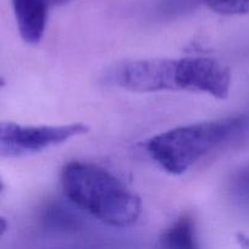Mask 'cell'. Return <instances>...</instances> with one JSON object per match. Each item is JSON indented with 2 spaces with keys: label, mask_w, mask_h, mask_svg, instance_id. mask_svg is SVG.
<instances>
[{
  "label": "cell",
  "mask_w": 249,
  "mask_h": 249,
  "mask_svg": "<svg viewBox=\"0 0 249 249\" xmlns=\"http://www.w3.org/2000/svg\"><path fill=\"white\" fill-rule=\"evenodd\" d=\"M105 82L134 92L195 91L226 99L231 72L209 56L145 58L119 63L105 74Z\"/></svg>",
  "instance_id": "obj_1"
},
{
  "label": "cell",
  "mask_w": 249,
  "mask_h": 249,
  "mask_svg": "<svg viewBox=\"0 0 249 249\" xmlns=\"http://www.w3.org/2000/svg\"><path fill=\"white\" fill-rule=\"evenodd\" d=\"M61 187L73 206L112 228H131L141 216V198L98 164L68 162L61 170Z\"/></svg>",
  "instance_id": "obj_2"
},
{
  "label": "cell",
  "mask_w": 249,
  "mask_h": 249,
  "mask_svg": "<svg viewBox=\"0 0 249 249\" xmlns=\"http://www.w3.org/2000/svg\"><path fill=\"white\" fill-rule=\"evenodd\" d=\"M249 125L244 114L177 126L145 142L149 157L166 173L181 175L200 158L238 138Z\"/></svg>",
  "instance_id": "obj_3"
},
{
  "label": "cell",
  "mask_w": 249,
  "mask_h": 249,
  "mask_svg": "<svg viewBox=\"0 0 249 249\" xmlns=\"http://www.w3.org/2000/svg\"><path fill=\"white\" fill-rule=\"evenodd\" d=\"M83 123L65 125H21L0 122V157H23L34 155L76 136L87 134Z\"/></svg>",
  "instance_id": "obj_4"
},
{
  "label": "cell",
  "mask_w": 249,
  "mask_h": 249,
  "mask_svg": "<svg viewBox=\"0 0 249 249\" xmlns=\"http://www.w3.org/2000/svg\"><path fill=\"white\" fill-rule=\"evenodd\" d=\"M20 36L27 44L42 40L48 21L49 0H11Z\"/></svg>",
  "instance_id": "obj_5"
},
{
  "label": "cell",
  "mask_w": 249,
  "mask_h": 249,
  "mask_svg": "<svg viewBox=\"0 0 249 249\" xmlns=\"http://www.w3.org/2000/svg\"><path fill=\"white\" fill-rule=\"evenodd\" d=\"M164 247L171 249H193L198 247L194 220L188 214L181 215L171 224L160 237Z\"/></svg>",
  "instance_id": "obj_6"
},
{
  "label": "cell",
  "mask_w": 249,
  "mask_h": 249,
  "mask_svg": "<svg viewBox=\"0 0 249 249\" xmlns=\"http://www.w3.org/2000/svg\"><path fill=\"white\" fill-rule=\"evenodd\" d=\"M43 221L56 230H77L81 226L80 219L76 214L60 203H51L44 209Z\"/></svg>",
  "instance_id": "obj_7"
},
{
  "label": "cell",
  "mask_w": 249,
  "mask_h": 249,
  "mask_svg": "<svg viewBox=\"0 0 249 249\" xmlns=\"http://www.w3.org/2000/svg\"><path fill=\"white\" fill-rule=\"evenodd\" d=\"M229 192L239 207L249 211V164L232 177Z\"/></svg>",
  "instance_id": "obj_8"
},
{
  "label": "cell",
  "mask_w": 249,
  "mask_h": 249,
  "mask_svg": "<svg viewBox=\"0 0 249 249\" xmlns=\"http://www.w3.org/2000/svg\"><path fill=\"white\" fill-rule=\"evenodd\" d=\"M212 11L222 15H249V0H205Z\"/></svg>",
  "instance_id": "obj_9"
},
{
  "label": "cell",
  "mask_w": 249,
  "mask_h": 249,
  "mask_svg": "<svg viewBox=\"0 0 249 249\" xmlns=\"http://www.w3.org/2000/svg\"><path fill=\"white\" fill-rule=\"evenodd\" d=\"M202 4H205V0H164L160 5V14L168 17L180 16Z\"/></svg>",
  "instance_id": "obj_10"
},
{
  "label": "cell",
  "mask_w": 249,
  "mask_h": 249,
  "mask_svg": "<svg viewBox=\"0 0 249 249\" xmlns=\"http://www.w3.org/2000/svg\"><path fill=\"white\" fill-rule=\"evenodd\" d=\"M7 230V221L5 218H1L0 216V237H1L2 235H4L5 232H6Z\"/></svg>",
  "instance_id": "obj_11"
},
{
  "label": "cell",
  "mask_w": 249,
  "mask_h": 249,
  "mask_svg": "<svg viewBox=\"0 0 249 249\" xmlns=\"http://www.w3.org/2000/svg\"><path fill=\"white\" fill-rule=\"evenodd\" d=\"M71 0H49V4L50 5H56V6H60V5H65L67 2H70Z\"/></svg>",
  "instance_id": "obj_12"
},
{
  "label": "cell",
  "mask_w": 249,
  "mask_h": 249,
  "mask_svg": "<svg viewBox=\"0 0 249 249\" xmlns=\"http://www.w3.org/2000/svg\"><path fill=\"white\" fill-rule=\"evenodd\" d=\"M4 84H5V80L2 79L1 77H0V87H2V85H4Z\"/></svg>",
  "instance_id": "obj_13"
},
{
  "label": "cell",
  "mask_w": 249,
  "mask_h": 249,
  "mask_svg": "<svg viewBox=\"0 0 249 249\" xmlns=\"http://www.w3.org/2000/svg\"><path fill=\"white\" fill-rule=\"evenodd\" d=\"M2 189H4V185H2V181H1V179H0V192L2 191Z\"/></svg>",
  "instance_id": "obj_14"
}]
</instances>
